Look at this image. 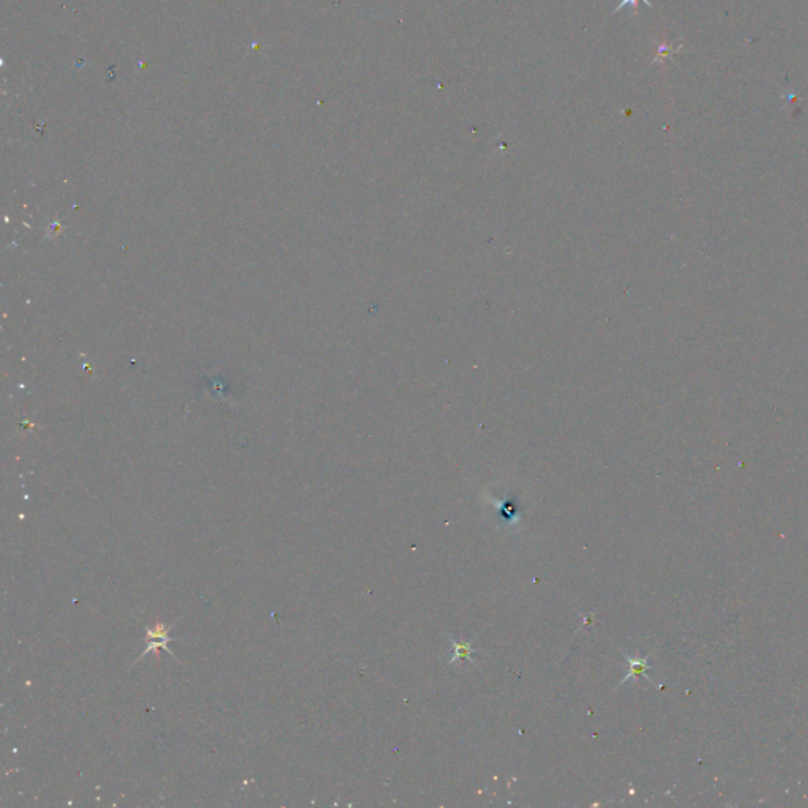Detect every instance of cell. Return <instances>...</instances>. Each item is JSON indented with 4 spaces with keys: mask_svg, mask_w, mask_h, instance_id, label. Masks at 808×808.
Returning a JSON list of instances; mask_svg holds the SVG:
<instances>
[{
    "mask_svg": "<svg viewBox=\"0 0 808 808\" xmlns=\"http://www.w3.org/2000/svg\"><path fill=\"white\" fill-rule=\"evenodd\" d=\"M451 644H454L455 648V654H454V659H450V663H455L458 660H469L474 663V659H472V654L476 652V649L472 648V643L474 639L471 641H456L454 637H450Z\"/></svg>",
    "mask_w": 808,
    "mask_h": 808,
    "instance_id": "cell-3",
    "label": "cell"
},
{
    "mask_svg": "<svg viewBox=\"0 0 808 808\" xmlns=\"http://www.w3.org/2000/svg\"><path fill=\"white\" fill-rule=\"evenodd\" d=\"M682 50H683V45H679V46H676V47H674V46H671L670 43H666V41H661V43H659V46H657V51H655V59H654V61H652V63H655V62H661V61H666L668 57L671 59L672 54H676V52H682Z\"/></svg>",
    "mask_w": 808,
    "mask_h": 808,
    "instance_id": "cell-4",
    "label": "cell"
},
{
    "mask_svg": "<svg viewBox=\"0 0 808 808\" xmlns=\"http://www.w3.org/2000/svg\"><path fill=\"white\" fill-rule=\"evenodd\" d=\"M168 632H169V627L164 626V624H157V626H155L153 628H149L147 630V649L144 650L142 657H139L138 661L142 660L145 655L150 654V652H157L158 649H164L166 652H169L171 654V650L168 649V643L171 641Z\"/></svg>",
    "mask_w": 808,
    "mask_h": 808,
    "instance_id": "cell-1",
    "label": "cell"
},
{
    "mask_svg": "<svg viewBox=\"0 0 808 808\" xmlns=\"http://www.w3.org/2000/svg\"><path fill=\"white\" fill-rule=\"evenodd\" d=\"M624 657H626V661H627L628 666H630V671H628V674L622 679V682L619 683V685H622V683H626L628 681V679L639 677V676H644L646 679H648V681H650L649 676L646 674V671L649 670V659H648V657H644V659H632V657L627 655V654H624Z\"/></svg>",
    "mask_w": 808,
    "mask_h": 808,
    "instance_id": "cell-2",
    "label": "cell"
}]
</instances>
